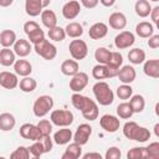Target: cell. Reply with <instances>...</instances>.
<instances>
[{
  "mask_svg": "<svg viewBox=\"0 0 159 159\" xmlns=\"http://www.w3.org/2000/svg\"><path fill=\"white\" fill-rule=\"evenodd\" d=\"M129 104L133 109V113H140L144 111L145 107V99L142 94H132L130 99H129Z\"/></svg>",
  "mask_w": 159,
  "mask_h": 159,
  "instance_id": "34",
  "label": "cell"
},
{
  "mask_svg": "<svg viewBox=\"0 0 159 159\" xmlns=\"http://www.w3.org/2000/svg\"><path fill=\"white\" fill-rule=\"evenodd\" d=\"M72 130L68 129L67 127H62V129H58L55 134H53V142L58 145H65L67 143H70V140L72 139Z\"/></svg>",
  "mask_w": 159,
  "mask_h": 159,
  "instance_id": "19",
  "label": "cell"
},
{
  "mask_svg": "<svg viewBox=\"0 0 159 159\" xmlns=\"http://www.w3.org/2000/svg\"><path fill=\"white\" fill-rule=\"evenodd\" d=\"M68 50H70V53H71L72 58L76 60V61L83 60L87 56V53H88L87 43L83 40H80V37L78 39H75V40H72L70 42Z\"/></svg>",
  "mask_w": 159,
  "mask_h": 159,
  "instance_id": "7",
  "label": "cell"
},
{
  "mask_svg": "<svg viewBox=\"0 0 159 159\" xmlns=\"http://www.w3.org/2000/svg\"><path fill=\"white\" fill-rule=\"evenodd\" d=\"M147 158L150 159H158L159 158V142H153L150 143L147 148Z\"/></svg>",
  "mask_w": 159,
  "mask_h": 159,
  "instance_id": "44",
  "label": "cell"
},
{
  "mask_svg": "<svg viewBox=\"0 0 159 159\" xmlns=\"http://www.w3.org/2000/svg\"><path fill=\"white\" fill-rule=\"evenodd\" d=\"M31 50H32L31 43L27 40L20 39V40H16L14 43V52H15V55H17L20 57H26L27 55H30Z\"/></svg>",
  "mask_w": 159,
  "mask_h": 159,
  "instance_id": "20",
  "label": "cell"
},
{
  "mask_svg": "<svg viewBox=\"0 0 159 159\" xmlns=\"http://www.w3.org/2000/svg\"><path fill=\"white\" fill-rule=\"evenodd\" d=\"M93 94L96 97L97 103H99L101 106H109L113 103L114 101V93L111 89L109 84L104 81H98L97 83L93 84L92 87Z\"/></svg>",
  "mask_w": 159,
  "mask_h": 159,
  "instance_id": "3",
  "label": "cell"
},
{
  "mask_svg": "<svg viewBox=\"0 0 159 159\" xmlns=\"http://www.w3.org/2000/svg\"><path fill=\"white\" fill-rule=\"evenodd\" d=\"M134 10H135V14L139 17H147L150 14L152 5L148 0H138L134 5Z\"/></svg>",
  "mask_w": 159,
  "mask_h": 159,
  "instance_id": "32",
  "label": "cell"
},
{
  "mask_svg": "<svg viewBox=\"0 0 159 159\" xmlns=\"http://www.w3.org/2000/svg\"><path fill=\"white\" fill-rule=\"evenodd\" d=\"M48 37L56 42H61L65 40L66 37V32H65V29L60 27V26H55L52 29H48Z\"/></svg>",
  "mask_w": 159,
  "mask_h": 159,
  "instance_id": "39",
  "label": "cell"
},
{
  "mask_svg": "<svg viewBox=\"0 0 159 159\" xmlns=\"http://www.w3.org/2000/svg\"><path fill=\"white\" fill-rule=\"evenodd\" d=\"M81 12V4L77 0H70L62 6V15L67 20L76 19Z\"/></svg>",
  "mask_w": 159,
  "mask_h": 159,
  "instance_id": "13",
  "label": "cell"
},
{
  "mask_svg": "<svg viewBox=\"0 0 159 159\" xmlns=\"http://www.w3.org/2000/svg\"><path fill=\"white\" fill-rule=\"evenodd\" d=\"M99 125L102 127V129H104L108 133H114L119 129L120 127V122L116 116L112 114H103L99 119Z\"/></svg>",
  "mask_w": 159,
  "mask_h": 159,
  "instance_id": "11",
  "label": "cell"
},
{
  "mask_svg": "<svg viewBox=\"0 0 159 159\" xmlns=\"http://www.w3.org/2000/svg\"><path fill=\"white\" fill-rule=\"evenodd\" d=\"M11 159H29L30 158V150L27 147L20 145L17 147L11 154H10Z\"/></svg>",
  "mask_w": 159,
  "mask_h": 159,
  "instance_id": "41",
  "label": "cell"
},
{
  "mask_svg": "<svg viewBox=\"0 0 159 159\" xmlns=\"http://www.w3.org/2000/svg\"><path fill=\"white\" fill-rule=\"evenodd\" d=\"M82 158L83 159H102V155L99 153H87Z\"/></svg>",
  "mask_w": 159,
  "mask_h": 159,
  "instance_id": "52",
  "label": "cell"
},
{
  "mask_svg": "<svg viewBox=\"0 0 159 159\" xmlns=\"http://www.w3.org/2000/svg\"><path fill=\"white\" fill-rule=\"evenodd\" d=\"M0 86L6 88V89H14L19 86V80L17 75L9 72V71H2L0 72Z\"/></svg>",
  "mask_w": 159,
  "mask_h": 159,
  "instance_id": "14",
  "label": "cell"
},
{
  "mask_svg": "<svg viewBox=\"0 0 159 159\" xmlns=\"http://www.w3.org/2000/svg\"><path fill=\"white\" fill-rule=\"evenodd\" d=\"M143 71L148 77L158 78L159 77V60H148L144 62Z\"/></svg>",
  "mask_w": 159,
  "mask_h": 159,
  "instance_id": "23",
  "label": "cell"
},
{
  "mask_svg": "<svg viewBox=\"0 0 159 159\" xmlns=\"http://www.w3.org/2000/svg\"><path fill=\"white\" fill-rule=\"evenodd\" d=\"M36 125H37V128L42 135H50L52 132V123L47 119H41Z\"/></svg>",
  "mask_w": 159,
  "mask_h": 159,
  "instance_id": "45",
  "label": "cell"
},
{
  "mask_svg": "<svg viewBox=\"0 0 159 159\" xmlns=\"http://www.w3.org/2000/svg\"><path fill=\"white\" fill-rule=\"evenodd\" d=\"M27 37H29V40H30L31 43H36V42H40L41 40L45 39V32H43V30L41 27H39V29L34 30L32 32H30L27 35Z\"/></svg>",
  "mask_w": 159,
  "mask_h": 159,
  "instance_id": "46",
  "label": "cell"
},
{
  "mask_svg": "<svg viewBox=\"0 0 159 159\" xmlns=\"http://www.w3.org/2000/svg\"><path fill=\"white\" fill-rule=\"evenodd\" d=\"M34 50L39 56H41L42 58H45L47 61L53 60L56 57V55H57L56 46L53 43H51L48 40H46V39L41 40L40 42L34 43Z\"/></svg>",
  "mask_w": 159,
  "mask_h": 159,
  "instance_id": "5",
  "label": "cell"
},
{
  "mask_svg": "<svg viewBox=\"0 0 159 159\" xmlns=\"http://www.w3.org/2000/svg\"><path fill=\"white\" fill-rule=\"evenodd\" d=\"M117 114L122 119H129L133 116V109L129 104V102H122L117 107Z\"/></svg>",
  "mask_w": 159,
  "mask_h": 159,
  "instance_id": "37",
  "label": "cell"
},
{
  "mask_svg": "<svg viewBox=\"0 0 159 159\" xmlns=\"http://www.w3.org/2000/svg\"><path fill=\"white\" fill-rule=\"evenodd\" d=\"M123 134L125 138L144 143L150 138V132L145 127L138 125L135 122H127L123 125Z\"/></svg>",
  "mask_w": 159,
  "mask_h": 159,
  "instance_id": "2",
  "label": "cell"
},
{
  "mask_svg": "<svg viewBox=\"0 0 159 159\" xmlns=\"http://www.w3.org/2000/svg\"><path fill=\"white\" fill-rule=\"evenodd\" d=\"M107 34H108V26L104 22H96L88 30V35L92 40H101Z\"/></svg>",
  "mask_w": 159,
  "mask_h": 159,
  "instance_id": "18",
  "label": "cell"
},
{
  "mask_svg": "<svg viewBox=\"0 0 159 159\" xmlns=\"http://www.w3.org/2000/svg\"><path fill=\"white\" fill-rule=\"evenodd\" d=\"M135 70L133 66H129V65H125L123 67L119 68L118 73H117V77L118 80L122 82V83H127V84H130L134 80H135Z\"/></svg>",
  "mask_w": 159,
  "mask_h": 159,
  "instance_id": "16",
  "label": "cell"
},
{
  "mask_svg": "<svg viewBox=\"0 0 159 159\" xmlns=\"http://www.w3.org/2000/svg\"><path fill=\"white\" fill-rule=\"evenodd\" d=\"M87 84H88V75L86 72L78 71L76 75L72 76L70 81V89L72 92H81L82 89L86 88Z\"/></svg>",
  "mask_w": 159,
  "mask_h": 159,
  "instance_id": "10",
  "label": "cell"
},
{
  "mask_svg": "<svg viewBox=\"0 0 159 159\" xmlns=\"http://www.w3.org/2000/svg\"><path fill=\"white\" fill-rule=\"evenodd\" d=\"M29 150H30V154H31L34 158H40V157L45 153L43 147H42V144H41L40 140H35V142L29 147Z\"/></svg>",
  "mask_w": 159,
  "mask_h": 159,
  "instance_id": "43",
  "label": "cell"
},
{
  "mask_svg": "<svg viewBox=\"0 0 159 159\" xmlns=\"http://www.w3.org/2000/svg\"><path fill=\"white\" fill-rule=\"evenodd\" d=\"M19 87H20V89H21L22 92H25V93H31V92H34V91L36 89L37 82H36V80H34V78L26 76V77H24L22 80H20Z\"/></svg>",
  "mask_w": 159,
  "mask_h": 159,
  "instance_id": "36",
  "label": "cell"
},
{
  "mask_svg": "<svg viewBox=\"0 0 159 159\" xmlns=\"http://www.w3.org/2000/svg\"><path fill=\"white\" fill-rule=\"evenodd\" d=\"M16 124V119L14 117V114L5 112L0 114V130L2 132H9L11 130Z\"/></svg>",
  "mask_w": 159,
  "mask_h": 159,
  "instance_id": "25",
  "label": "cell"
},
{
  "mask_svg": "<svg viewBox=\"0 0 159 159\" xmlns=\"http://www.w3.org/2000/svg\"><path fill=\"white\" fill-rule=\"evenodd\" d=\"M128 60L133 65H140L145 61V52L142 48H138V47L132 48L128 52Z\"/></svg>",
  "mask_w": 159,
  "mask_h": 159,
  "instance_id": "33",
  "label": "cell"
},
{
  "mask_svg": "<svg viewBox=\"0 0 159 159\" xmlns=\"http://www.w3.org/2000/svg\"><path fill=\"white\" fill-rule=\"evenodd\" d=\"M41 2H42V6H43V7H47V6L50 5L51 0H41Z\"/></svg>",
  "mask_w": 159,
  "mask_h": 159,
  "instance_id": "55",
  "label": "cell"
},
{
  "mask_svg": "<svg viewBox=\"0 0 159 159\" xmlns=\"http://www.w3.org/2000/svg\"><path fill=\"white\" fill-rule=\"evenodd\" d=\"M14 70L17 76H30L32 72V65L27 60H16L14 63Z\"/></svg>",
  "mask_w": 159,
  "mask_h": 159,
  "instance_id": "21",
  "label": "cell"
},
{
  "mask_svg": "<svg viewBox=\"0 0 159 159\" xmlns=\"http://www.w3.org/2000/svg\"><path fill=\"white\" fill-rule=\"evenodd\" d=\"M43 147V150L45 153H48L52 150V145H53V139L50 137V135H42L40 139H39Z\"/></svg>",
  "mask_w": 159,
  "mask_h": 159,
  "instance_id": "48",
  "label": "cell"
},
{
  "mask_svg": "<svg viewBox=\"0 0 159 159\" xmlns=\"http://www.w3.org/2000/svg\"><path fill=\"white\" fill-rule=\"evenodd\" d=\"M150 1H154V2H157V1H159V0H150Z\"/></svg>",
  "mask_w": 159,
  "mask_h": 159,
  "instance_id": "57",
  "label": "cell"
},
{
  "mask_svg": "<svg viewBox=\"0 0 159 159\" xmlns=\"http://www.w3.org/2000/svg\"><path fill=\"white\" fill-rule=\"evenodd\" d=\"M16 41V34L12 30H2L0 32V45L2 47H11Z\"/></svg>",
  "mask_w": 159,
  "mask_h": 159,
  "instance_id": "31",
  "label": "cell"
},
{
  "mask_svg": "<svg viewBox=\"0 0 159 159\" xmlns=\"http://www.w3.org/2000/svg\"><path fill=\"white\" fill-rule=\"evenodd\" d=\"M91 134H92V127L89 124H87V123H82V124H80L77 127V129H76L75 134L72 135V138H73V142L81 144V145H84L88 142Z\"/></svg>",
  "mask_w": 159,
  "mask_h": 159,
  "instance_id": "9",
  "label": "cell"
},
{
  "mask_svg": "<svg viewBox=\"0 0 159 159\" xmlns=\"http://www.w3.org/2000/svg\"><path fill=\"white\" fill-rule=\"evenodd\" d=\"M159 124H155V127H154V130H155V135L157 137H159Z\"/></svg>",
  "mask_w": 159,
  "mask_h": 159,
  "instance_id": "56",
  "label": "cell"
},
{
  "mask_svg": "<svg viewBox=\"0 0 159 159\" xmlns=\"http://www.w3.org/2000/svg\"><path fill=\"white\" fill-rule=\"evenodd\" d=\"M148 46L150 48H158L159 47V35H152L148 37Z\"/></svg>",
  "mask_w": 159,
  "mask_h": 159,
  "instance_id": "50",
  "label": "cell"
},
{
  "mask_svg": "<svg viewBox=\"0 0 159 159\" xmlns=\"http://www.w3.org/2000/svg\"><path fill=\"white\" fill-rule=\"evenodd\" d=\"M53 107V98L51 96H47V94H43V96H40L35 102H34V106H32V111H34V114L39 118H42L45 117Z\"/></svg>",
  "mask_w": 159,
  "mask_h": 159,
  "instance_id": "4",
  "label": "cell"
},
{
  "mask_svg": "<svg viewBox=\"0 0 159 159\" xmlns=\"http://www.w3.org/2000/svg\"><path fill=\"white\" fill-rule=\"evenodd\" d=\"M92 76L96 80H106V78H112L111 77V72L109 68L107 67V65H96L92 70Z\"/></svg>",
  "mask_w": 159,
  "mask_h": 159,
  "instance_id": "35",
  "label": "cell"
},
{
  "mask_svg": "<svg viewBox=\"0 0 159 159\" xmlns=\"http://www.w3.org/2000/svg\"><path fill=\"white\" fill-rule=\"evenodd\" d=\"M116 94L119 97V99H129L133 94V88L127 84V83H123L122 86H119L116 91Z\"/></svg>",
  "mask_w": 159,
  "mask_h": 159,
  "instance_id": "40",
  "label": "cell"
},
{
  "mask_svg": "<svg viewBox=\"0 0 159 159\" xmlns=\"http://www.w3.org/2000/svg\"><path fill=\"white\" fill-rule=\"evenodd\" d=\"M99 2H101L103 6H106V7H111V6L114 5L116 0H99Z\"/></svg>",
  "mask_w": 159,
  "mask_h": 159,
  "instance_id": "53",
  "label": "cell"
},
{
  "mask_svg": "<svg viewBox=\"0 0 159 159\" xmlns=\"http://www.w3.org/2000/svg\"><path fill=\"white\" fill-rule=\"evenodd\" d=\"M65 32H66V36L71 37V39H78L83 35V27L80 22H70L66 29H65Z\"/></svg>",
  "mask_w": 159,
  "mask_h": 159,
  "instance_id": "30",
  "label": "cell"
},
{
  "mask_svg": "<svg viewBox=\"0 0 159 159\" xmlns=\"http://www.w3.org/2000/svg\"><path fill=\"white\" fill-rule=\"evenodd\" d=\"M80 71V65L76 60H65L61 63V72L65 76H73Z\"/></svg>",
  "mask_w": 159,
  "mask_h": 159,
  "instance_id": "26",
  "label": "cell"
},
{
  "mask_svg": "<svg viewBox=\"0 0 159 159\" xmlns=\"http://www.w3.org/2000/svg\"><path fill=\"white\" fill-rule=\"evenodd\" d=\"M81 155H82V145L73 142L66 148L61 158L62 159H78Z\"/></svg>",
  "mask_w": 159,
  "mask_h": 159,
  "instance_id": "24",
  "label": "cell"
},
{
  "mask_svg": "<svg viewBox=\"0 0 159 159\" xmlns=\"http://www.w3.org/2000/svg\"><path fill=\"white\" fill-rule=\"evenodd\" d=\"M120 157H122V152L117 147L108 148L107 152H106V154H104V158L106 159H120Z\"/></svg>",
  "mask_w": 159,
  "mask_h": 159,
  "instance_id": "47",
  "label": "cell"
},
{
  "mask_svg": "<svg viewBox=\"0 0 159 159\" xmlns=\"http://www.w3.org/2000/svg\"><path fill=\"white\" fill-rule=\"evenodd\" d=\"M134 42H135V37L130 31H122L114 37V46L118 50L129 48L130 46H133Z\"/></svg>",
  "mask_w": 159,
  "mask_h": 159,
  "instance_id": "8",
  "label": "cell"
},
{
  "mask_svg": "<svg viewBox=\"0 0 159 159\" xmlns=\"http://www.w3.org/2000/svg\"><path fill=\"white\" fill-rule=\"evenodd\" d=\"M108 24L114 30H123L127 26V17L123 12H112L108 19Z\"/></svg>",
  "mask_w": 159,
  "mask_h": 159,
  "instance_id": "17",
  "label": "cell"
},
{
  "mask_svg": "<svg viewBox=\"0 0 159 159\" xmlns=\"http://www.w3.org/2000/svg\"><path fill=\"white\" fill-rule=\"evenodd\" d=\"M81 1V4L86 7V9H93V7H96L97 5H98V2H99V0H80Z\"/></svg>",
  "mask_w": 159,
  "mask_h": 159,
  "instance_id": "51",
  "label": "cell"
},
{
  "mask_svg": "<svg viewBox=\"0 0 159 159\" xmlns=\"http://www.w3.org/2000/svg\"><path fill=\"white\" fill-rule=\"evenodd\" d=\"M15 56L16 55H15L14 50H10L9 47H4L2 50H0V65H2L5 67L12 66L16 61Z\"/></svg>",
  "mask_w": 159,
  "mask_h": 159,
  "instance_id": "27",
  "label": "cell"
},
{
  "mask_svg": "<svg viewBox=\"0 0 159 159\" xmlns=\"http://www.w3.org/2000/svg\"><path fill=\"white\" fill-rule=\"evenodd\" d=\"M109 57H111V51L106 47H98L94 51V58L101 65H107V62L109 61Z\"/></svg>",
  "mask_w": 159,
  "mask_h": 159,
  "instance_id": "38",
  "label": "cell"
},
{
  "mask_svg": "<svg viewBox=\"0 0 159 159\" xmlns=\"http://www.w3.org/2000/svg\"><path fill=\"white\" fill-rule=\"evenodd\" d=\"M41 15V21L47 29H52L57 26V16L52 10H42Z\"/></svg>",
  "mask_w": 159,
  "mask_h": 159,
  "instance_id": "29",
  "label": "cell"
},
{
  "mask_svg": "<svg viewBox=\"0 0 159 159\" xmlns=\"http://www.w3.org/2000/svg\"><path fill=\"white\" fill-rule=\"evenodd\" d=\"M71 103L82 113L84 119L92 122L98 118V106L93 99L81 94L80 92H75L71 97Z\"/></svg>",
  "mask_w": 159,
  "mask_h": 159,
  "instance_id": "1",
  "label": "cell"
},
{
  "mask_svg": "<svg viewBox=\"0 0 159 159\" xmlns=\"http://www.w3.org/2000/svg\"><path fill=\"white\" fill-rule=\"evenodd\" d=\"M42 2L41 0H25V10L29 16H39L42 12Z\"/></svg>",
  "mask_w": 159,
  "mask_h": 159,
  "instance_id": "22",
  "label": "cell"
},
{
  "mask_svg": "<svg viewBox=\"0 0 159 159\" xmlns=\"http://www.w3.org/2000/svg\"><path fill=\"white\" fill-rule=\"evenodd\" d=\"M123 65V56L122 53L119 52H111V57H109V61L107 62V67L109 68V72H111V77H116L119 68L122 67Z\"/></svg>",
  "mask_w": 159,
  "mask_h": 159,
  "instance_id": "15",
  "label": "cell"
},
{
  "mask_svg": "<svg viewBox=\"0 0 159 159\" xmlns=\"http://www.w3.org/2000/svg\"><path fill=\"white\" fill-rule=\"evenodd\" d=\"M127 158L128 159H142V158H147V150L144 147H135L128 150L127 153Z\"/></svg>",
  "mask_w": 159,
  "mask_h": 159,
  "instance_id": "42",
  "label": "cell"
},
{
  "mask_svg": "<svg viewBox=\"0 0 159 159\" xmlns=\"http://www.w3.org/2000/svg\"><path fill=\"white\" fill-rule=\"evenodd\" d=\"M12 1L14 0H0V6L1 7H7V6H10L12 4Z\"/></svg>",
  "mask_w": 159,
  "mask_h": 159,
  "instance_id": "54",
  "label": "cell"
},
{
  "mask_svg": "<svg viewBox=\"0 0 159 159\" xmlns=\"http://www.w3.org/2000/svg\"><path fill=\"white\" fill-rule=\"evenodd\" d=\"M153 32H154V26L148 21H142L135 26V34L139 37L148 39L153 35Z\"/></svg>",
  "mask_w": 159,
  "mask_h": 159,
  "instance_id": "28",
  "label": "cell"
},
{
  "mask_svg": "<svg viewBox=\"0 0 159 159\" xmlns=\"http://www.w3.org/2000/svg\"><path fill=\"white\" fill-rule=\"evenodd\" d=\"M50 119L57 127H68L73 123V113L67 109H55L51 112Z\"/></svg>",
  "mask_w": 159,
  "mask_h": 159,
  "instance_id": "6",
  "label": "cell"
},
{
  "mask_svg": "<svg viewBox=\"0 0 159 159\" xmlns=\"http://www.w3.org/2000/svg\"><path fill=\"white\" fill-rule=\"evenodd\" d=\"M19 133H20V135H21L24 139H30V140H32V142L39 140V139L42 137L41 132H40L39 128H37V125L31 124V123H25V124H22V125L20 127Z\"/></svg>",
  "mask_w": 159,
  "mask_h": 159,
  "instance_id": "12",
  "label": "cell"
},
{
  "mask_svg": "<svg viewBox=\"0 0 159 159\" xmlns=\"http://www.w3.org/2000/svg\"><path fill=\"white\" fill-rule=\"evenodd\" d=\"M150 17H152V20H153V22L157 25V26H159V6H155V7H152V10H150Z\"/></svg>",
  "mask_w": 159,
  "mask_h": 159,
  "instance_id": "49",
  "label": "cell"
}]
</instances>
